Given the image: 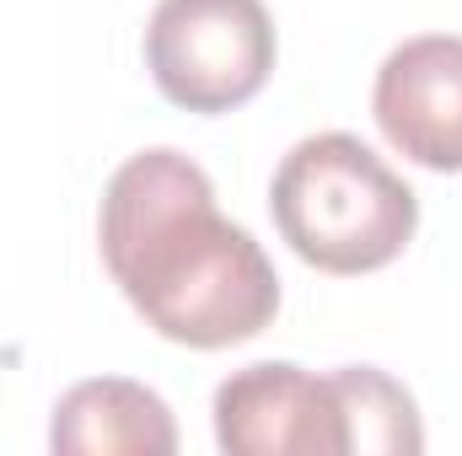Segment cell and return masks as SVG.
<instances>
[{
	"instance_id": "2",
	"label": "cell",
	"mask_w": 462,
	"mask_h": 456,
	"mask_svg": "<svg viewBox=\"0 0 462 456\" xmlns=\"http://www.w3.org/2000/svg\"><path fill=\"white\" fill-rule=\"evenodd\" d=\"M269 215L291 252L323 274H376L420 231V194L345 129L307 134L269 183Z\"/></svg>"
},
{
	"instance_id": "3",
	"label": "cell",
	"mask_w": 462,
	"mask_h": 456,
	"mask_svg": "<svg viewBox=\"0 0 462 456\" xmlns=\"http://www.w3.org/2000/svg\"><path fill=\"white\" fill-rule=\"evenodd\" d=\"M145 65L183 114H231L274 70V22L263 0H156Z\"/></svg>"
},
{
	"instance_id": "5",
	"label": "cell",
	"mask_w": 462,
	"mask_h": 456,
	"mask_svg": "<svg viewBox=\"0 0 462 456\" xmlns=\"http://www.w3.org/2000/svg\"><path fill=\"white\" fill-rule=\"evenodd\" d=\"M393 150L425 172H462V38L430 32L398 43L371 92Z\"/></svg>"
},
{
	"instance_id": "6",
	"label": "cell",
	"mask_w": 462,
	"mask_h": 456,
	"mask_svg": "<svg viewBox=\"0 0 462 456\" xmlns=\"http://www.w3.org/2000/svg\"><path fill=\"white\" fill-rule=\"evenodd\" d=\"M49 446L70 456L81 451L172 456L178 451V424H172V408L151 387L124 381V376H103V381H81L60 397Z\"/></svg>"
},
{
	"instance_id": "1",
	"label": "cell",
	"mask_w": 462,
	"mask_h": 456,
	"mask_svg": "<svg viewBox=\"0 0 462 456\" xmlns=\"http://www.w3.org/2000/svg\"><path fill=\"white\" fill-rule=\"evenodd\" d=\"M103 263L162 339L231 349L280 312V274L253 231L216 210V183L183 150H140L103 194Z\"/></svg>"
},
{
	"instance_id": "4",
	"label": "cell",
	"mask_w": 462,
	"mask_h": 456,
	"mask_svg": "<svg viewBox=\"0 0 462 456\" xmlns=\"http://www.w3.org/2000/svg\"><path fill=\"white\" fill-rule=\"evenodd\" d=\"M216 441L231 456H349L345 376L258 360L216 387Z\"/></svg>"
},
{
	"instance_id": "7",
	"label": "cell",
	"mask_w": 462,
	"mask_h": 456,
	"mask_svg": "<svg viewBox=\"0 0 462 456\" xmlns=\"http://www.w3.org/2000/svg\"><path fill=\"white\" fill-rule=\"evenodd\" d=\"M339 376H345L349 397V446L360 456H414L425 446L420 408H414L409 387H398L376 365H339Z\"/></svg>"
}]
</instances>
